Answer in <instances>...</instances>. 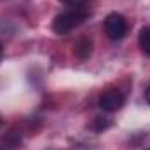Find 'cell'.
<instances>
[{
	"label": "cell",
	"instance_id": "1",
	"mask_svg": "<svg viewBox=\"0 0 150 150\" xmlns=\"http://www.w3.org/2000/svg\"><path fill=\"white\" fill-rule=\"evenodd\" d=\"M87 18H89V12L84 7H70L68 11H65L54 18L52 30L58 35H68L75 28H79Z\"/></svg>",
	"mask_w": 150,
	"mask_h": 150
},
{
	"label": "cell",
	"instance_id": "2",
	"mask_svg": "<svg viewBox=\"0 0 150 150\" xmlns=\"http://www.w3.org/2000/svg\"><path fill=\"white\" fill-rule=\"evenodd\" d=\"M103 28H105V33H107L108 38L120 40V38L126 37V33H127V21H126V18L122 14L112 12V14H108L105 18Z\"/></svg>",
	"mask_w": 150,
	"mask_h": 150
},
{
	"label": "cell",
	"instance_id": "3",
	"mask_svg": "<svg viewBox=\"0 0 150 150\" xmlns=\"http://www.w3.org/2000/svg\"><path fill=\"white\" fill-rule=\"evenodd\" d=\"M98 103L103 112H117L124 105V94L119 89H108L100 96Z\"/></svg>",
	"mask_w": 150,
	"mask_h": 150
},
{
	"label": "cell",
	"instance_id": "4",
	"mask_svg": "<svg viewBox=\"0 0 150 150\" xmlns=\"http://www.w3.org/2000/svg\"><path fill=\"white\" fill-rule=\"evenodd\" d=\"M74 52L79 59H87L93 54V40L87 37L79 38L74 45Z\"/></svg>",
	"mask_w": 150,
	"mask_h": 150
},
{
	"label": "cell",
	"instance_id": "5",
	"mask_svg": "<svg viewBox=\"0 0 150 150\" xmlns=\"http://www.w3.org/2000/svg\"><path fill=\"white\" fill-rule=\"evenodd\" d=\"M138 42H140V47L143 49V52L150 56V26L143 28V30L140 32V38H138Z\"/></svg>",
	"mask_w": 150,
	"mask_h": 150
},
{
	"label": "cell",
	"instance_id": "6",
	"mask_svg": "<svg viewBox=\"0 0 150 150\" xmlns=\"http://www.w3.org/2000/svg\"><path fill=\"white\" fill-rule=\"evenodd\" d=\"M112 126V120L110 119H107V117H98L96 120H94V124H93V129L96 131V133H101V131H105L107 127H110Z\"/></svg>",
	"mask_w": 150,
	"mask_h": 150
},
{
	"label": "cell",
	"instance_id": "7",
	"mask_svg": "<svg viewBox=\"0 0 150 150\" xmlns=\"http://www.w3.org/2000/svg\"><path fill=\"white\" fill-rule=\"evenodd\" d=\"M63 4H67V5H70V7H82L87 0H61Z\"/></svg>",
	"mask_w": 150,
	"mask_h": 150
},
{
	"label": "cell",
	"instance_id": "8",
	"mask_svg": "<svg viewBox=\"0 0 150 150\" xmlns=\"http://www.w3.org/2000/svg\"><path fill=\"white\" fill-rule=\"evenodd\" d=\"M145 100H147V103L150 105V86L147 87V91H145Z\"/></svg>",
	"mask_w": 150,
	"mask_h": 150
},
{
	"label": "cell",
	"instance_id": "9",
	"mask_svg": "<svg viewBox=\"0 0 150 150\" xmlns=\"http://www.w3.org/2000/svg\"><path fill=\"white\" fill-rule=\"evenodd\" d=\"M0 54H2V44H0Z\"/></svg>",
	"mask_w": 150,
	"mask_h": 150
},
{
	"label": "cell",
	"instance_id": "10",
	"mask_svg": "<svg viewBox=\"0 0 150 150\" xmlns=\"http://www.w3.org/2000/svg\"><path fill=\"white\" fill-rule=\"evenodd\" d=\"M0 126H2V117H0Z\"/></svg>",
	"mask_w": 150,
	"mask_h": 150
},
{
	"label": "cell",
	"instance_id": "11",
	"mask_svg": "<svg viewBox=\"0 0 150 150\" xmlns=\"http://www.w3.org/2000/svg\"><path fill=\"white\" fill-rule=\"evenodd\" d=\"M149 150H150V149H149Z\"/></svg>",
	"mask_w": 150,
	"mask_h": 150
}]
</instances>
